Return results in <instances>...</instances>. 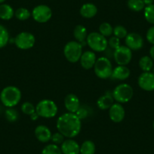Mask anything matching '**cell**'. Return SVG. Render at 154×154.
<instances>
[{
  "label": "cell",
  "mask_w": 154,
  "mask_h": 154,
  "mask_svg": "<svg viewBox=\"0 0 154 154\" xmlns=\"http://www.w3.org/2000/svg\"><path fill=\"white\" fill-rule=\"evenodd\" d=\"M149 56H150V57L154 61V45L149 49Z\"/></svg>",
  "instance_id": "74e56055"
},
{
  "label": "cell",
  "mask_w": 154,
  "mask_h": 154,
  "mask_svg": "<svg viewBox=\"0 0 154 154\" xmlns=\"http://www.w3.org/2000/svg\"><path fill=\"white\" fill-rule=\"evenodd\" d=\"M64 105L68 112L75 113L80 107L79 97L74 94H68L64 98Z\"/></svg>",
  "instance_id": "9a60e30c"
},
{
  "label": "cell",
  "mask_w": 154,
  "mask_h": 154,
  "mask_svg": "<svg viewBox=\"0 0 154 154\" xmlns=\"http://www.w3.org/2000/svg\"><path fill=\"white\" fill-rule=\"evenodd\" d=\"M99 32L105 37H109L113 33V28L107 22H103L99 26Z\"/></svg>",
  "instance_id": "4316f807"
},
{
  "label": "cell",
  "mask_w": 154,
  "mask_h": 154,
  "mask_svg": "<svg viewBox=\"0 0 154 154\" xmlns=\"http://www.w3.org/2000/svg\"><path fill=\"white\" fill-rule=\"evenodd\" d=\"M63 54L70 63H76L80 60L82 54V46L77 41H70L65 45Z\"/></svg>",
  "instance_id": "5b68a950"
},
{
  "label": "cell",
  "mask_w": 154,
  "mask_h": 154,
  "mask_svg": "<svg viewBox=\"0 0 154 154\" xmlns=\"http://www.w3.org/2000/svg\"><path fill=\"white\" fill-rule=\"evenodd\" d=\"M113 34L116 37H117L120 39V38H125L126 35H128V32H127V29H125V27H124L123 26L118 25L113 28Z\"/></svg>",
  "instance_id": "1f68e13d"
},
{
  "label": "cell",
  "mask_w": 154,
  "mask_h": 154,
  "mask_svg": "<svg viewBox=\"0 0 154 154\" xmlns=\"http://www.w3.org/2000/svg\"><path fill=\"white\" fill-rule=\"evenodd\" d=\"M125 45L131 51H137L143 46V38L137 32H130L125 37Z\"/></svg>",
  "instance_id": "7c38bea8"
},
{
  "label": "cell",
  "mask_w": 154,
  "mask_h": 154,
  "mask_svg": "<svg viewBox=\"0 0 154 154\" xmlns=\"http://www.w3.org/2000/svg\"><path fill=\"white\" fill-rule=\"evenodd\" d=\"M73 35L75 37V40L79 42V43L84 42L88 36L86 28L82 25H77L74 28Z\"/></svg>",
  "instance_id": "7402d4cb"
},
{
  "label": "cell",
  "mask_w": 154,
  "mask_h": 154,
  "mask_svg": "<svg viewBox=\"0 0 154 154\" xmlns=\"http://www.w3.org/2000/svg\"><path fill=\"white\" fill-rule=\"evenodd\" d=\"M60 149L63 154H79L80 146L75 140L68 138L61 143Z\"/></svg>",
  "instance_id": "5bb4252c"
},
{
  "label": "cell",
  "mask_w": 154,
  "mask_h": 154,
  "mask_svg": "<svg viewBox=\"0 0 154 154\" xmlns=\"http://www.w3.org/2000/svg\"><path fill=\"white\" fill-rule=\"evenodd\" d=\"M42 154H63L61 152L60 147L58 145L51 143L48 144L43 148L42 151Z\"/></svg>",
  "instance_id": "f1b7e54d"
},
{
  "label": "cell",
  "mask_w": 154,
  "mask_h": 154,
  "mask_svg": "<svg viewBox=\"0 0 154 154\" xmlns=\"http://www.w3.org/2000/svg\"><path fill=\"white\" fill-rule=\"evenodd\" d=\"M32 18L38 23H46L52 16V11L45 5H39L35 6L32 11Z\"/></svg>",
  "instance_id": "30bf717a"
},
{
  "label": "cell",
  "mask_w": 154,
  "mask_h": 154,
  "mask_svg": "<svg viewBox=\"0 0 154 154\" xmlns=\"http://www.w3.org/2000/svg\"><path fill=\"white\" fill-rule=\"evenodd\" d=\"M127 5L130 10L136 12H139L145 8L143 0H128Z\"/></svg>",
  "instance_id": "d4e9b609"
},
{
  "label": "cell",
  "mask_w": 154,
  "mask_h": 154,
  "mask_svg": "<svg viewBox=\"0 0 154 154\" xmlns=\"http://www.w3.org/2000/svg\"><path fill=\"white\" fill-rule=\"evenodd\" d=\"M21 99V91L17 87L7 86L0 94V100L6 107H14Z\"/></svg>",
  "instance_id": "7a4b0ae2"
},
{
  "label": "cell",
  "mask_w": 154,
  "mask_h": 154,
  "mask_svg": "<svg viewBox=\"0 0 154 154\" xmlns=\"http://www.w3.org/2000/svg\"><path fill=\"white\" fill-rule=\"evenodd\" d=\"M64 137H65L64 136H63L61 133H60L58 131V132L54 133V134L51 135V140L53 142V143H54V144H56V145L60 144L61 145V143L65 140Z\"/></svg>",
  "instance_id": "836d02e7"
},
{
  "label": "cell",
  "mask_w": 154,
  "mask_h": 154,
  "mask_svg": "<svg viewBox=\"0 0 154 154\" xmlns=\"http://www.w3.org/2000/svg\"><path fill=\"white\" fill-rule=\"evenodd\" d=\"M30 12L29 10L25 8H19L14 12V15L18 20H26L29 18L30 17Z\"/></svg>",
  "instance_id": "f546056e"
},
{
  "label": "cell",
  "mask_w": 154,
  "mask_h": 154,
  "mask_svg": "<svg viewBox=\"0 0 154 154\" xmlns=\"http://www.w3.org/2000/svg\"><path fill=\"white\" fill-rule=\"evenodd\" d=\"M57 104L53 100L48 99L40 100L35 106V112L38 116L42 118L50 119L54 117L57 115Z\"/></svg>",
  "instance_id": "3957f363"
},
{
  "label": "cell",
  "mask_w": 154,
  "mask_h": 154,
  "mask_svg": "<svg viewBox=\"0 0 154 154\" xmlns=\"http://www.w3.org/2000/svg\"><path fill=\"white\" fill-rule=\"evenodd\" d=\"M94 73L98 78L102 79H109L112 73V66L110 60L105 57L97 59L94 66Z\"/></svg>",
  "instance_id": "277c9868"
},
{
  "label": "cell",
  "mask_w": 154,
  "mask_h": 154,
  "mask_svg": "<svg viewBox=\"0 0 154 154\" xmlns=\"http://www.w3.org/2000/svg\"><path fill=\"white\" fill-rule=\"evenodd\" d=\"M134 91L132 87L127 83L119 84L112 91L113 99L119 103H127L132 98Z\"/></svg>",
  "instance_id": "8992f818"
},
{
  "label": "cell",
  "mask_w": 154,
  "mask_h": 154,
  "mask_svg": "<svg viewBox=\"0 0 154 154\" xmlns=\"http://www.w3.org/2000/svg\"><path fill=\"white\" fill-rule=\"evenodd\" d=\"M81 66L85 69H90L94 67V63L97 60L96 54L94 51H87L82 53L80 57Z\"/></svg>",
  "instance_id": "2e32d148"
},
{
  "label": "cell",
  "mask_w": 154,
  "mask_h": 154,
  "mask_svg": "<svg viewBox=\"0 0 154 154\" xmlns=\"http://www.w3.org/2000/svg\"><path fill=\"white\" fill-rule=\"evenodd\" d=\"M146 40L149 42L150 44H152V45H154V26H151L150 28H149V29L146 32Z\"/></svg>",
  "instance_id": "d590c367"
},
{
  "label": "cell",
  "mask_w": 154,
  "mask_h": 154,
  "mask_svg": "<svg viewBox=\"0 0 154 154\" xmlns=\"http://www.w3.org/2000/svg\"><path fill=\"white\" fill-rule=\"evenodd\" d=\"M109 116L112 122L119 123L122 122L125 118V109L119 103H113L109 109Z\"/></svg>",
  "instance_id": "4fadbf2b"
},
{
  "label": "cell",
  "mask_w": 154,
  "mask_h": 154,
  "mask_svg": "<svg viewBox=\"0 0 154 154\" xmlns=\"http://www.w3.org/2000/svg\"><path fill=\"white\" fill-rule=\"evenodd\" d=\"M137 83L139 87L144 91H154V73L151 72H142L139 75Z\"/></svg>",
  "instance_id": "8fae6325"
},
{
  "label": "cell",
  "mask_w": 154,
  "mask_h": 154,
  "mask_svg": "<svg viewBox=\"0 0 154 154\" xmlns=\"http://www.w3.org/2000/svg\"><path fill=\"white\" fill-rule=\"evenodd\" d=\"M56 125L57 131L65 137L72 138L80 132L82 122L76 114L68 112L59 116Z\"/></svg>",
  "instance_id": "6da1fadb"
},
{
  "label": "cell",
  "mask_w": 154,
  "mask_h": 154,
  "mask_svg": "<svg viewBox=\"0 0 154 154\" xmlns=\"http://www.w3.org/2000/svg\"><path fill=\"white\" fill-rule=\"evenodd\" d=\"M14 15V9L8 4L0 5V19L4 20H11Z\"/></svg>",
  "instance_id": "44dd1931"
},
{
  "label": "cell",
  "mask_w": 154,
  "mask_h": 154,
  "mask_svg": "<svg viewBox=\"0 0 154 154\" xmlns=\"http://www.w3.org/2000/svg\"><path fill=\"white\" fill-rule=\"evenodd\" d=\"M86 42L88 46L94 51L101 52L105 51L107 48L108 41L105 36L100 32H92L87 36Z\"/></svg>",
  "instance_id": "52a82bcc"
},
{
  "label": "cell",
  "mask_w": 154,
  "mask_h": 154,
  "mask_svg": "<svg viewBox=\"0 0 154 154\" xmlns=\"http://www.w3.org/2000/svg\"><path fill=\"white\" fill-rule=\"evenodd\" d=\"M5 116L7 120L11 122H15L18 119V112L16 109H13L12 107L8 108L5 110Z\"/></svg>",
  "instance_id": "4dcf8cb0"
},
{
  "label": "cell",
  "mask_w": 154,
  "mask_h": 154,
  "mask_svg": "<svg viewBox=\"0 0 154 154\" xmlns=\"http://www.w3.org/2000/svg\"><path fill=\"white\" fill-rule=\"evenodd\" d=\"M143 3H144V5H146V6H147V5H152V4H153L154 0H143Z\"/></svg>",
  "instance_id": "f35d334b"
},
{
  "label": "cell",
  "mask_w": 154,
  "mask_h": 154,
  "mask_svg": "<svg viewBox=\"0 0 154 154\" xmlns=\"http://www.w3.org/2000/svg\"><path fill=\"white\" fill-rule=\"evenodd\" d=\"M108 45L111 48H112V49H117L120 46V40H119V38H117V37H116L115 35L112 36L108 40Z\"/></svg>",
  "instance_id": "e575fe53"
},
{
  "label": "cell",
  "mask_w": 154,
  "mask_h": 154,
  "mask_svg": "<svg viewBox=\"0 0 154 154\" xmlns=\"http://www.w3.org/2000/svg\"><path fill=\"white\" fill-rule=\"evenodd\" d=\"M97 8L92 3H85L81 7L80 14L85 18H92L97 14Z\"/></svg>",
  "instance_id": "d6986e66"
},
{
  "label": "cell",
  "mask_w": 154,
  "mask_h": 154,
  "mask_svg": "<svg viewBox=\"0 0 154 154\" xmlns=\"http://www.w3.org/2000/svg\"><path fill=\"white\" fill-rule=\"evenodd\" d=\"M152 127H153V129H154V122H153V124H152Z\"/></svg>",
  "instance_id": "b9f144b4"
},
{
  "label": "cell",
  "mask_w": 154,
  "mask_h": 154,
  "mask_svg": "<svg viewBox=\"0 0 154 154\" xmlns=\"http://www.w3.org/2000/svg\"><path fill=\"white\" fill-rule=\"evenodd\" d=\"M35 42V36L29 32H20L14 38L16 46L21 50H27L32 48Z\"/></svg>",
  "instance_id": "ba28073f"
},
{
  "label": "cell",
  "mask_w": 154,
  "mask_h": 154,
  "mask_svg": "<svg viewBox=\"0 0 154 154\" xmlns=\"http://www.w3.org/2000/svg\"><path fill=\"white\" fill-rule=\"evenodd\" d=\"M34 133L37 140L42 143H47L51 140V135H52L49 128L44 125H38L35 128Z\"/></svg>",
  "instance_id": "e0dca14e"
},
{
  "label": "cell",
  "mask_w": 154,
  "mask_h": 154,
  "mask_svg": "<svg viewBox=\"0 0 154 154\" xmlns=\"http://www.w3.org/2000/svg\"><path fill=\"white\" fill-rule=\"evenodd\" d=\"M5 0H0V4H2L4 2H5Z\"/></svg>",
  "instance_id": "60d3db41"
},
{
  "label": "cell",
  "mask_w": 154,
  "mask_h": 154,
  "mask_svg": "<svg viewBox=\"0 0 154 154\" xmlns=\"http://www.w3.org/2000/svg\"><path fill=\"white\" fill-rule=\"evenodd\" d=\"M9 41V33L6 28L0 24V48H4Z\"/></svg>",
  "instance_id": "484cf974"
},
{
  "label": "cell",
  "mask_w": 154,
  "mask_h": 154,
  "mask_svg": "<svg viewBox=\"0 0 154 154\" xmlns=\"http://www.w3.org/2000/svg\"><path fill=\"white\" fill-rule=\"evenodd\" d=\"M113 100L114 99L112 95L106 94L99 97L97 101V105L99 109L105 110V109H109L111 107V106L114 103Z\"/></svg>",
  "instance_id": "ffe728a7"
},
{
  "label": "cell",
  "mask_w": 154,
  "mask_h": 154,
  "mask_svg": "<svg viewBox=\"0 0 154 154\" xmlns=\"http://www.w3.org/2000/svg\"><path fill=\"white\" fill-rule=\"evenodd\" d=\"M96 151L95 144L91 140H85L80 146L79 154H94Z\"/></svg>",
  "instance_id": "cb8c5ba5"
},
{
  "label": "cell",
  "mask_w": 154,
  "mask_h": 154,
  "mask_svg": "<svg viewBox=\"0 0 154 154\" xmlns=\"http://www.w3.org/2000/svg\"><path fill=\"white\" fill-rule=\"evenodd\" d=\"M30 117H31V119H32V120H36V119H38L39 116H38V115L36 113V112H35L30 116Z\"/></svg>",
  "instance_id": "ab89813d"
},
{
  "label": "cell",
  "mask_w": 154,
  "mask_h": 154,
  "mask_svg": "<svg viewBox=\"0 0 154 154\" xmlns=\"http://www.w3.org/2000/svg\"><path fill=\"white\" fill-rule=\"evenodd\" d=\"M131 75V71L126 66H121L119 65L112 70L111 77L117 80H125Z\"/></svg>",
  "instance_id": "ac0fdd59"
},
{
  "label": "cell",
  "mask_w": 154,
  "mask_h": 154,
  "mask_svg": "<svg viewBox=\"0 0 154 154\" xmlns=\"http://www.w3.org/2000/svg\"><path fill=\"white\" fill-rule=\"evenodd\" d=\"M143 14L146 21L154 25V4L145 7Z\"/></svg>",
  "instance_id": "83f0119b"
},
{
  "label": "cell",
  "mask_w": 154,
  "mask_h": 154,
  "mask_svg": "<svg viewBox=\"0 0 154 154\" xmlns=\"http://www.w3.org/2000/svg\"><path fill=\"white\" fill-rule=\"evenodd\" d=\"M75 114H76L77 116H78L79 119H83V118H85V116H86L87 112L85 111V109H81V108L79 107V109L77 110V112H75Z\"/></svg>",
  "instance_id": "8d00e7d4"
},
{
  "label": "cell",
  "mask_w": 154,
  "mask_h": 154,
  "mask_svg": "<svg viewBox=\"0 0 154 154\" xmlns=\"http://www.w3.org/2000/svg\"><path fill=\"white\" fill-rule=\"evenodd\" d=\"M21 111L26 115L31 116L35 112V107L32 103L26 101L21 105Z\"/></svg>",
  "instance_id": "d6a6232c"
},
{
  "label": "cell",
  "mask_w": 154,
  "mask_h": 154,
  "mask_svg": "<svg viewBox=\"0 0 154 154\" xmlns=\"http://www.w3.org/2000/svg\"><path fill=\"white\" fill-rule=\"evenodd\" d=\"M113 57L116 63L118 65L125 66L131 62L132 59V52L127 46L120 45L117 49L114 51Z\"/></svg>",
  "instance_id": "9c48e42d"
},
{
  "label": "cell",
  "mask_w": 154,
  "mask_h": 154,
  "mask_svg": "<svg viewBox=\"0 0 154 154\" xmlns=\"http://www.w3.org/2000/svg\"><path fill=\"white\" fill-rule=\"evenodd\" d=\"M139 66L143 72H150L153 67V60L150 56H143L139 60Z\"/></svg>",
  "instance_id": "603a6c76"
}]
</instances>
